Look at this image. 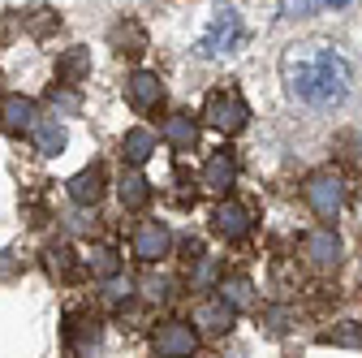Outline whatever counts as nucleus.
I'll list each match as a JSON object with an SVG mask.
<instances>
[{"mask_svg":"<svg viewBox=\"0 0 362 358\" xmlns=\"http://www.w3.org/2000/svg\"><path fill=\"white\" fill-rule=\"evenodd\" d=\"M281 82L285 91L306 108H337L349 96L354 69L349 61L324 39H302L281 52Z\"/></svg>","mask_w":362,"mask_h":358,"instance_id":"nucleus-1","label":"nucleus"},{"mask_svg":"<svg viewBox=\"0 0 362 358\" xmlns=\"http://www.w3.org/2000/svg\"><path fill=\"white\" fill-rule=\"evenodd\" d=\"M246 43V22L238 9H216V18L207 22L203 39H199V57H224V52H238Z\"/></svg>","mask_w":362,"mask_h":358,"instance_id":"nucleus-2","label":"nucleus"},{"mask_svg":"<svg viewBox=\"0 0 362 358\" xmlns=\"http://www.w3.org/2000/svg\"><path fill=\"white\" fill-rule=\"evenodd\" d=\"M203 117H207L216 129H224V134H238V129H246V121H250V104L242 100L238 86H216V91L207 96Z\"/></svg>","mask_w":362,"mask_h":358,"instance_id":"nucleus-3","label":"nucleus"},{"mask_svg":"<svg viewBox=\"0 0 362 358\" xmlns=\"http://www.w3.org/2000/svg\"><path fill=\"white\" fill-rule=\"evenodd\" d=\"M310 212L320 216V220H337L341 207H345V186H341V177L332 168H320V173H310L306 177V186H302Z\"/></svg>","mask_w":362,"mask_h":358,"instance_id":"nucleus-4","label":"nucleus"},{"mask_svg":"<svg viewBox=\"0 0 362 358\" xmlns=\"http://www.w3.org/2000/svg\"><path fill=\"white\" fill-rule=\"evenodd\" d=\"M151 345H156L160 358H194L199 333H194V324H186V320H164V324H156Z\"/></svg>","mask_w":362,"mask_h":358,"instance_id":"nucleus-5","label":"nucleus"},{"mask_svg":"<svg viewBox=\"0 0 362 358\" xmlns=\"http://www.w3.org/2000/svg\"><path fill=\"white\" fill-rule=\"evenodd\" d=\"M302 255H306V263L315 267V272H332V267L341 263V238L332 229H310L302 238Z\"/></svg>","mask_w":362,"mask_h":358,"instance_id":"nucleus-6","label":"nucleus"},{"mask_svg":"<svg viewBox=\"0 0 362 358\" xmlns=\"http://www.w3.org/2000/svg\"><path fill=\"white\" fill-rule=\"evenodd\" d=\"M168 250H173V233H168V225H160V220H143V225L134 229V259L160 263Z\"/></svg>","mask_w":362,"mask_h":358,"instance_id":"nucleus-7","label":"nucleus"},{"mask_svg":"<svg viewBox=\"0 0 362 358\" xmlns=\"http://www.w3.org/2000/svg\"><path fill=\"white\" fill-rule=\"evenodd\" d=\"M125 100H129L134 112H156V108L164 104V82H160L156 74L139 69V74L125 78Z\"/></svg>","mask_w":362,"mask_h":358,"instance_id":"nucleus-8","label":"nucleus"},{"mask_svg":"<svg viewBox=\"0 0 362 358\" xmlns=\"http://www.w3.org/2000/svg\"><path fill=\"white\" fill-rule=\"evenodd\" d=\"M211 229H216L220 238L238 242V238L250 233V212H246L238 199H224V203H216V212H211Z\"/></svg>","mask_w":362,"mask_h":358,"instance_id":"nucleus-9","label":"nucleus"},{"mask_svg":"<svg viewBox=\"0 0 362 358\" xmlns=\"http://www.w3.org/2000/svg\"><path fill=\"white\" fill-rule=\"evenodd\" d=\"M238 182V156L229 151V147H220V151H211L207 156V164H203V186L207 190H229Z\"/></svg>","mask_w":362,"mask_h":358,"instance_id":"nucleus-10","label":"nucleus"},{"mask_svg":"<svg viewBox=\"0 0 362 358\" xmlns=\"http://www.w3.org/2000/svg\"><path fill=\"white\" fill-rule=\"evenodd\" d=\"M233 316H238V311H229L220 298H207V302H199V306H194V333L224 337V333L233 328Z\"/></svg>","mask_w":362,"mask_h":358,"instance_id":"nucleus-11","label":"nucleus"},{"mask_svg":"<svg viewBox=\"0 0 362 358\" xmlns=\"http://www.w3.org/2000/svg\"><path fill=\"white\" fill-rule=\"evenodd\" d=\"M65 190H69V199H74L78 207H95L100 195H104V164H90V168H82L78 177H69Z\"/></svg>","mask_w":362,"mask_h":358,"instance_id":"nucleus-12","label":"nucleus"},{"mask_svg":"<svg viewBox=\"0 0 362 358\" xmlns=\"http://www.w3.org/2000/svg\"><path fill=\"white\" fill-rule=\"evenodd\" d=\"M35 121H39V108H35V100H26V96H9L5 104H0V129H9V134H30Z\"/></svg>","mask_w":362,"mask_h":358,"instance_id":"nucleus-13","label":"nucleus"},{"mask_svg":"<svg viewBox=\"0 0 362 358\" xmlns=\"http://www.w3.org/2000/svg\"><path fill=\"white\" fill-rule=\"evenodd\" d=\"M108 43H112V48L117 52H125V57H139L143 48H147V35H143V26L139 22H117L112 30H108Z\"/></svg>","mask_w":362,"mask_h":358,"instance_id":"nucleus-14","label":"nucleus"},{"mask_svg":"<svg viewBox=\"0 0 362 358\" xmlns=\"http://www.w3.org/2000/svg\"><path fill=\"white\" fill-rule=\"evenodd\" d=\"M121 156H125L134 168H143V164L156 156V134H151V129H129L125 139H121Z\"/></svg>","mask_w":362,"mask_h":358,"instance_id":"nucleus-15","label":"nucleus"},{"mask_svg":"<svg viewBox=\"0 0 362 358\" xmlns=\"http://www.w3.org/2000/svg\"><path fill=\"white\" fill-rule=\"evenodd\" d=\"M117 195H121V207H125V212H139V207H147V199H151V182H147L143 173H125L121 186H117Z\"/></svg>","mask_w":362,"mask_h":358,"instance_id":"nucleus-16","label":"nucleus"},{"mask_svg":"<svg viewBox=\"0 0 362 358\" xmlns=\"http://www.w3.org/2000/svg\"><path fill=\"white\" fill-rule=\"evenodd\" d=\"M82 267H86L90 277H100V281H108V277H117V272H121V255H117L112 246H104V242H100V246H90V250H86Z\"/></svg>","mask_w":362,"mask_h":358,"instance_id":"nucleus-17","label":"nucleus"},{"mask_svg":"<svg viewBox=\"0 0 362 358\" xmlns=\"http://www.w3.org/2000/svg\"><path fill=\"white\" fill-rule=\"evenodd\" d=\"M220 302L229 311H250L255 306V285L246 277H224L220 281Z\"/></svg>","mask_w":362,"mask_h":358,"instance_id":"nucleus-18","label":"nucleus"},{"mask_svg":"<svg viewBox=\"0 0 362 358\" xmlns=\"http://www.w3.org/2000/svg\"><path fill=\"white\" fill-rule=\"evenodd\" d=\"M164 143L177 147V151H194V143H199V125H194L190 117H168V121H164Z\"/></svg>","mask_w":362,"mask_h":358,"instance_id":"nucleus-19","label":"nucleus"},{"mask_svg":"<svg viewBox=\"0 0 362 358\" xmlns=\"http://www.w3.org/2000/svg\"><path fill=\"white\" fill-rule=\"evenodd\" d=\"M35 147H39V156H57V151H65V125L61 121H35Z\"/></svg>","mask_w":362,"mask_h":358,"instance_id":"nucleus-20","label":"nucleus"},{"mask_svg":"<svg viewBox=\"0 0 362 358\" xmlns=\"http://www.w3.org/2000/svg\"><path fill=\"white\" fill-rule=\"evenodd\" d=\"M86 74H90V52H86V48H69V52L61 57V65H57V78H61L65 86L82 82Z\"/></svg>","mask_w":362,"mask_h":358,"instance_id":"nucleus-21","label":"nucleus"},{"mask_svg":"<svg viewBox=\"0 0 362 358\" xmlns=\"http://www.w3.org/2000/svg\"><path fill=\"white\" fill-rule=\"evenodd\" d=\"M324 345H349V350H362V324H337L332 333L320 337Z\"/></svg>","mask_w":362,"mask_h":358,"instance_id":"nucleus-22","label":"nucleus"},{"mask_svg":"<svg viewBox=\"0 0 362 358\" xmlns=\"http://www.w3.org/2000/svg\"><path fill=\"white\" fill-rule=\"evenodd\" d=\"M129 298H134V281L121 277V272L108 277V285H104V302H108V306H121V302H129Z\"/></svg>","mask_w":362,"mask_h":358,"instance_id":"nucleus-23","label":"nucleus"},{"mask_svg":"<svg viewBox=\"0 0 362 358\" xmlns=\"http://www.w3.org/2000/svg\"><path fill=\"white\" fill-rule=\"evenodd\" d=\"M48 272L52 277H61V281H69L74 277V255L61 246V250H48Z\"/></svg>","mask_w":362,"mask_h":358,"instance_id":"nucleus-24","label":"nucleus"},{"mask_svg":"<svg viewBox=\"0 0 362 358\" xmlns=\"http://www.w3.org/2000/svg\"><path fill=\"white\" fill-rule=\"evenodd\" d=\"M315 9H324V0H281V18H310Z\"/></svg>","mask_w":362,"mask_h":358,"instance_id":"nucleus-25","label":"nucleus"},{"mask_svg":"<svg viewBox=\"0 0 362 358\" xmlns=\"http://www.w3.org/2000/svg\"><path fill=\"white\" fill-rule=\"evenodd\" d=\"M285 324H289V311H263V328H267L272 337H281Z\"/></svg>","mask_w":362,"mask_h":358,"instance_id":"nucleus-26","label":"nucleus"},{"mask_svg":"<svg viewBox=\"0 0 362 358\" xmlns=\"http://www.w3.org/2000/svg\"><path fill=\"white\" fill-rule=\"evenodd\" d=\"M52 26H57V18H52L48 9H43V5H39V9H35V22H30V30H35V35H48Z\"/></svg>","mask_w":362,"mask_h":358,"instance_id":"nucleus-27","label":"nucleus"},{"mask_svg":"<svg viewBox=\"0 0 362 358\" xmlns=\"http://www.w3.org/2000/svg\"><path fill=\"white\" fill-rule=\"evenodd\" d=\"M143 289H147V298H151V302H164V298H168V281H164V277H160V281H147Z\"/></svg>","mask_w":362,"mask_h":358,"instance_id":"nucleus-28","label":"nucleus"},{"mask_svg":"<svg viewBox=\"0 0 362 358\" xmlns=\"http://www.w3.org/2000/svg\"><path fill=\"white\" fill-rule=\"evenodd\" d=\"M211 277H216V263H211V259H203V263H199V272H194V285H207Z\"/></svg>","mask_w":362,"mask_h":358,"instance_id":"nucleus-29","label":"nucleus"},{"mask_svg":"<svg viewBox=\"0 0 362 358\" xmlns=\"http://www.w3.org/2000/svg\"><path fill=\"white\" fill-rule=\"evenodd\" d=\"M324 5H332V9H341V5H349V0H324Z\"/></svg>","mask_w":362,"mask_h":358,"instance_id":"nucleus-30","label":"nucleus"}]
</instances>
